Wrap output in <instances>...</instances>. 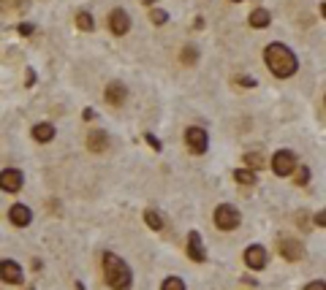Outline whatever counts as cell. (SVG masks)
Instances as JSON below:
<instances>
[{
	"instance_id": "23",
	"label": "cell",
	"mask_w": 326,
	"mask_h": 290,
	"mask_svg": "<svg viewBox=\"0 0 326 290\" xmlns=\"http://www.w3.org/2000/svg\"><path fill=\"white\" fill-rule=\"evenodd\" d=\"M245 163H248V168L253 166V168H261L264 166V158H261V155H258V152H248V155H245Z\"/></svg>"
},
{
	"instance_id": "9",
	"label": "cell",
	"mask_w": 326,
	"mask_h": 290,
	"mask_svg": "<svg viewBox=\"0 0 326 290\" xmlns=\"http://www.w3.org/2000/svg\"><path fill=\"white\" fill-rule=\"evenodd\" d=\"M109 28L115 36H125V33L131 30V17H128V11H123V9H115L109 14Z\"/></svg>"
},
{
	"instance_id": "29",
	"label": "cell",
	"mask_w": 326,
	"mask_h": 290,
	"mask_svg": "<svg viewBox=\"0 0 326 290\" xmlns=\"http://www.w3.org/2000/svg\"><path fill=\"white\" fill-rule=\"evenodd\" d=\"M19 33H22V36H30V33H33V25H19Z\"/></svg>"
},
{
	"instance_id": "24",
	"label": "cell",
	"mask_w": 326,
	"mask_h": 290,
	"mask_svg": "<svg viewBox=\"0 0 326 290\" xmlns=\"http://www.w3.org/2000/svg\"><path fill=\"white\" fill-rule=\"evenodd\" d=\"M307 182H310V168H296V185L299 187H304V185H307Z\"/></svg>"
},
{
	"instance_id": "7",
	"label": "cell",
	"mask_w": 326,
	"mask_h": 290,
	"mask_svg": "<svg viewBox=\"0 0 326 290\" xmlns=\"http://www.w3.org/2000/svg\"><path fill=\"white\" fill-rule=\"evenodd\" d=\"M245 263H248V268H253V271H261L267 266V249L261 244H250L245 249Z\"/></svg>"
},
{
	"instance_id": "4",
	"label": "cell",
	"mask_w": 326,
	"mask_h": 290,
	"mask_svg": "<svg viewBox=\"0 0 326 290\" xmlns=\"http://www.w3.org/2000/svg\"><path fill=\"white\" fill-rule=\"evenodd\" d=\"M294 168H296V155L291 150H280L272 155V171L277 177H288V174H294Z\"/></svg>"
},
{
	"instance_id": "31",
	"label": "cell",
	"mask_w": 326,
	"mask_h": 290,
	"mask_svg": "<svg viewBox=\"0 0 326 290\" xmlns=\"http://www.w3.org/2000/svg\"><path fill=\"white\" fill-rule=\"evenodd\" d=\"M321 14H323V19H326V3H321Z\"/></svg>"
},
{
	"instance_id": "1",
	"label": "cell",
	"mask_w": 326,
	"mask_h": 290,
	"mask_svg": "<svg viewBox=\"0 0 326 290\" xmlns=\"http://www.w3.org/2000/svg\"><path fill=\"white\" fill-rule=\"evenodd\" d=\"M264 63L277 79H288L299 71V60L285 44H269L264 49Z\"/></svg>"
},
{
	"instance_id": "8",
	"label": "cell",
	"mask_w": 326,
	"mask_h": 290,
	"mask_svg": "<svg viewBox=\"0 0 326 290\" xmlns=\"http://www.w3.org/2000/svg\"><path fill=\"white\" fill-rule=\"evenodd\" d=\"M0 279L9 282V285H22V268L17 260H0Z\"/></svg>"
},
{
	"instance_id": "25",
	"label": "cell",
	"mask_w": 326,
	"mask_h": 290,
	"mask_svg": "<svg viewBox=\"0 0 326 290\" xmlns=\"http://www.w3.org/2000/svg\"><path fill=\"white\" fill-rule=\"evenodd\" d=\"M144 141H147V144H150L155 152H161V141H158L155 136H152V133H144Z\"/></svg>"
},
{
	"instance_id": "16",
	"label": "cell",
	"mask_w": 326,
	"mask_h": 290,
	"mask_svg": "<svg viewBox=\"0 0 326 290\" xmlns=\"http://www.w3.org/2000/svg\"><path fill=\"white\" fill-rule=\"evenodd\" d=\"M269 22H272V14L267 9H256L250 14V28H267Z\"/></svg>"
},
{
	"instance_id": "26",
	"label": "cell",
	"mask_w": 326,
	"mask_h": 290,
	"mask_svg": "<svg viewBox=\"0 0 326 290\" xmlns=\"http://www.w3.org/2000/svg\"><path fill=\"white\" fill-rule=\"evenodd\" d=\"M304 290H326V282L323 279H312V282L304 285Z\"/></svg>"
},
{
	"instance_id": "21",
	"label": "cell",
	"mask_w": 326,
	"mask_h": 290,
	"mask_svg": "<svg viewBox=\"0 0 326 290\" xmlns=\"http://www.w3.org/2000/svg\"><path fill=\"white\" fill-rule=\"evenodd\" d=\"M161 290H185V282L179 276H169V279H163Z\"/></svg>"
},
{
	"instance_id": "3",
	"label": "cell",
	"mask_w": 326,
	"mask_h": 290,
	"mask_svg": "<svg viewBox=\"0 0 326 290\" xmlns=\"http://www.w3.org/2000/svg\"><path fill=\"white\" fill-rule=\"evenodd\" d=\"M239 222H242V217H239V212L234 206L229 204H221L215 209V225L221 228V231H237Z\"/></svg>"
},
{
	"instance_id": "2",
	"label": "cell",
	"mask_w": 326,
	"mask_h": 290,
	"mask_svg": "<svg viewBox=\"0 0 326 290\" xmlns=\"http://www.w3.org/2000/svg\"><path fill=\"white\" fill-rule=\"evenodd\" d=\"M103 276L106 285L112 290H128L134 276H131V268L123 258H117L115 252H103Z\"/></svg>"
},
{
	"instance_id": "28",
	"label": "cell",
	"mask_w": 326,
	"mask_h": 290,
	"mask_svg": "<svg viewBox=\"0 0 326 290\" xmlns=\"http://www.w3.org/2000/svg\"><path fill=\"white\" fill-rule=\"evenodd\" d=\"M239 84H242V87H256V79H248V76H242V79H239Z\"/></svg>"
},
{
	"instance_id": "33",
	"label": "cell",
	"mask_w": 326,
	"mask_h": 290,
	"mask_svg": "<svg viewBox=\"0 0 326 290\" xmlns=\"http://www.w3.org/2000/svg\"><path fill=\"white\" fill-rule=\"evenodd\" d=\"M0 6H3V3H0Z\"/></svg>"
},
{
	"instance_id": "22",
	"label": "cell",
	"mask_w": 326,
	"mask_h": 290,
	"mask_svg": "<svg viewBox=\"0 0 326 290\" xmlns=\"http://www.w3.org/2000/svg\"><path fill=\"white\" fill-rule=\"evenodd\" d=\"M150 19L155 25H166V22H169V14H166L163 9H150Z\"/></svg>"
},
{
	"instance_id": "14",
	"label": "cell",
	"mask_w": 326,
	"mask_h": 290,
	"mask_svg": "<svg viewBox=\"0 0 326 290\" xmlns=\"http://www.w3.org/2000/svg\"><path fill=\"white\" fill-rule=\"evenodd\" d=\"M33 138H36L38 144H49V141L55 138V125H49V122L33 125Z\"/></svg>"
},
{
	"instance_id": "6",
	"label": "cell",
	"mask_w": 326,
	"mask_h": 290,
	"mask_svg": "<svg viewBox=\"0 0 326 290\" xmlns=\"http://www.w3.org/2000/svg\"><path fill=\"white\" fill-rule=\"evenodd\" d=\"M25 185V177L22 171H17V168H6V171H0V190L6 193H19Z\"/></svg>"
},
{
	"instance_id": "12",
	"label": "cell",
	"mask_w": 326,
	"mask_h": 290,
	"mask_svg": "<svg viewBox=\"0 0 326 290\" xmlns=\"http://www.w3.org/2000/svg\"><path fill=\"white\" fill-rule=\"evenodd\" d=\"M106 103L109 106H123L125 100H128V90H125V84H120V82H112L109 87H106Z\"/></svg>"
},
{
	"instance_id": "17",
	"label": "cell",
	"mask_w": 326,
	"mask_h": 290,
	"mask_svg": "<svg viewBox=\"0 0 326 290\" xmlns=\"http://www.w3.org/2000/svg\"><path fill=\"white\" fill-rule=\"evenodd\" d=\"M76 28L84 30V33L95 30V19L90 17V11H79V14H76Z\"/></svg>"
},
{
	"instance_id": "18",
	"label": "cell",
	"mask_w": 326,
	"mask_h": 290,
	"mask_svg": "<svg viewBox=\"0 0 326 290\" xmlns=\"http://www.w3.org/2000/svg\"><path fill=\"white\" fill-rule=\"evenodd\" d=\"M144 220H147V225L152 228V231H161L163 228V220H161V214H158L155 209H147V212H144Z\"/></svg>"
},
{
	"instance_id": "15",
	"label": "cell",
	"mask_w": 326,
	"mask_h": 290,
	"mask_svg": "<svg viewBox=\"0 0 326 290\" xmlns=\"http://www.w3.org/2000/svg\"><path fill=\"white\" fill-rule=\"evenodd\" d=\"M106 147H109V136H106L103 130H92L87 136V150L90 152H106Z\"/></svg>"
},
{
	"instance_id": "32",
	"label": "cell",
	"mask_w": 326,
	"mask_h": 290,
	"mask_svg": "<svg viewBox=\"0 0 326 290\" xmlns=\"http://www.w3.org/2000/svg\"><path fill=\"white\" fill-rule=\"evenodd\" d=\"M231 3H242V0H231Z\"/></svg>"
},
{
	"instance_id": "27",
	"label": "cell",
	"mask_w": 326,
	"mask_h": 290,
	"mask_svg": "<svg viewBox=\"0 0 326 290\" xmlns=\"http://www.w3.org/2000/svg\"><path fill=\"white\" fill-rule=\"evenodd\" d=\"M312 225H318V228H326V209H323V212H318L315 217H312Z\"/></svg>"
},
{
	"instance_id": "19",
	"label": "cell",
	"mask_w": 326,
	"mask_h": 290,
	"mask_svg": "<svg viewBox=\"0 0 326 290\" xmlns=\"http://www.w3.org/2000/svg\"><path fill=\"white\" fill-rule=\"evenodd\" d=\"M234 179L239 185H253V182H256V174H253L250 168H239V171H234Z\"/></svg>"
},
{
	"instance_id": "13",
	"label": "cell",
	"mask_w": 326,
	"mask_h": 290,
	"mask_svg": "<svg viewBox=\"0 0 326 290\" xmlns=\"http://www.w3.org/2000/svg\"><path fill=\"white\" fill-rule=\"evenodd\" d=\"M280 255L285 260H299L304 255V247L296 239H280Z\"/></svg>"
},
{
	"instance_id": "30",
	"label": "cell",
	"mask_w": 326,
	"mask_h": 290,
	"mask_svg": "<svg viewBox=\"0 0 326 290\" xmlns=\"http://www.w3.org/2000/svg\"><path fill=\"white\" fill-rule=\"evenodd\" d=\"M25 84H28V87L36 84V73H33V71H28V82H25Z\"/></svg>"
},
{
	"instance_id": "11",
	"label": "cell",
	"mask_w": 326,
	"mask_h": 290,
	"mask_svg": "<svg viewBox=\"0 0 326 290\" xmlns=\"http://www.w3.org/2000/svg\"><path fill=\"white\" fill-rule=\"evenodd\" d=\"M9 220H11V225H17V228L30 225V220H33L30 206H25V204H14V206L9 209Z\"/></svg>"
},
{
	"instance_id": "20",
	"label": "cell",
	"mask_w": 326,
	"mask_h": 290,
	"mask_svg": "<svg viewBox=\"0 0 326 290\" xmlns=\"http://www.w3.org/2000/svg\"><path fill=\"white\" fill-rule=\"evenodd\" d=\"M179 60H182L185 65H196V60H198V49H196V46H185L182 55H179Z\"/></svg>"
},
{
	"instance_id": "10",
	"label": "cell",
	"mask_w": 326,
	"mask_h": 290,
	"mask_svg": "<svg viewBox=\"0 0 326 290\" xmlns=\"http://www.w3.org/2000/svg\"><path fill=\"white\" fill-rule=\"evenodd\" d=\"M188 255H190V260H196V263H204L207 260V249H204V244H201V236H198L196 231H190L188 233Z\"/></svg>"
},
{
	"instance_id": "5",
	"label": "cell",
	"mask_w": 326,
	"mask_h": 290,
	"mask_svg": "<svg viewBox=\"0 0 326 290\" xmlns=\"http://www.w3.org/2000/svg\"><path fill=\"white\" fill-rule=\"evenodd\" d=\"M185 144H188V150L193 155H204L207 147H209L207 130H201V127H188V130H185Z\"/></svg>"
}]
</instances>
